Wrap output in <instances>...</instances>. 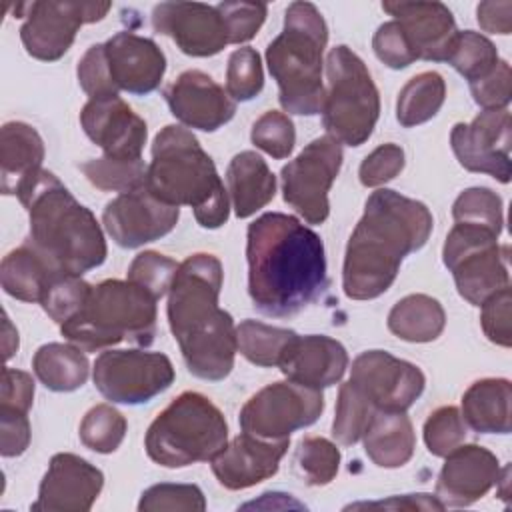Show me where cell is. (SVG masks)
<instances>
[{
	"label": "cell",
	"instance_id": "6da1fadb",
	"mask_svg": "<svg viewBox=\"0 0 512 512\" xmlns=\"http://www.w3.org/2000/svg\"><path fill=\"white\" fill-rule=\"evenodd\" d=\"M248 292L266 316H292L316 302L326 286L320 236L298 218L266 212L248 226Z\"/></svg>",
	"mask_w": 512,
	"mask_h": 512
},
{
	"label": "cell",
	"instance_id": "7a4b0ae2",
	"mask_svg": "<svg viewBox=\"0 0 512 512\" xmlns=\"http://www.w3.org/2000/svg\"><path fill=\"white\" fill-rule=\"evenodd\" d=\"M432 226V214L422 202L388 188L372 192L346 246L344 294L352 300L384 294L396 280L402 260L428 242Z\"/></svg>",
	"mask_w": 512,
	"mask_h": 512
},
{
	"label": "cell",
	"instance_id": "3957f363",
	"mask_svg": "<svg viewBox=\"0 0 512 512\" xmlns=\"http://www.w3.org/2000/svg\"><path fill=\"white\" fill-rule=\"evenodd\" d=\"M222 262L214 254L188 256L176 270L168 290V324L190 374L222 380L234 368L238 350L232 316L218 308Z\"/></svg>",
	"mask_w": 512,
	"mask_h": 512
},
{
	"label": "cell",
	"instance_id": "277c9868",
	"mask_svg": "<svg viewBox=\"0 0 512 512\" xmlns=\"http://www.w3.org/2000/svg\"><path fill=\"white\" fill-rule=\"evenodd\" d=\"M30 216L26 240L58 274L82 276L106 260V240L96 216L48 170H40L18 192Z\"/></svg>",
	"mask_w": 512,
	"mask_h": 512
},
{
	"label": "cell",
	"instance_id": "5b68a950",
	"mask_svg": "<svg viewBox=\"0 0 512 512\" xmlns=\"http://www.w3.org/2000/svg\"><path fill=\"white\" fill-rule=\"evenodd\" d=\"M144 186L164 204L190 206L202 228H220L228 220V196L216 166L182 126L170 124L156 134Z\"/></svg>",
	"mask_w": 512,
	"mask_h": 512
},
{
	"label": "cell",
	"instance_id": "8992f818",
	"mask_svg": "<svg viewBox=\"0 0 512 512\" xmlns=\"http://www.w3.org/2000/svg\"><path fill=\"white\" fill-rule=\"evenodd\" d=\"M328 26L310 2H292L286 8L282 32L266 48V64L278 84L282 108L298 116L322 112V52Z\"/></svg>",
	"mask_w": 512,
	"mask_h": 512
},
{
	"label": "cell",
	"instance_id": "52a82bcc",
	"mask_svg": "<svg viewBox=\"0 0 512 512\" xmlns=\"http://www.w3.org/2000/svg\"><path fill=\"white\" fill-rule=\"evenodd\" d=\"M156 302L130 280H104L90 288L82 308L60 324V332L84 352L124 340L150 346L156 334Z\"/></svg>",
	"mask_w": 512,
	"mask_h": 512
},
{
	"label": "cell",
	"instance_id": "ba28073f",
	"mask_svg": "<svg viewBox=\"0 0 512 512\" xmlns=\"http://www.w3.org/2000/svg\"><path fill=\"white\" fill-rule=\"evenodd\" d=\"M228 444L220 408L200 392H182L148 426L146 454L164 468L212 460Z\"/></svg>",
	"mask_w": 512,
	"mask_h": 512
},
{
	"label": "cell",
	"instance_id": "9c48e42d",
	"mask_svg": "<svg viewBox=\"0 0 512 512\" xmlns=\"http://www.w3.org/2000/svg\"><path fill=\"white\" fill-rule=\"evenodd\" d=\"M326 78L322 122L328 136L348 146L364 144L380 116V94L366 64L340 44L328 52Z\"/></svg>",
	"mask_w": 512,
	"mask_h": 512
},
{
	"label": "cell",
	"instance_id": "30bf717a",
	"mask_svg": "<svg viewBox=\"0 0 512 512\" xmlns=\"http://www.w3.org/2000/svg\"><path fill=\"white\" fill-rule=\"evenodd\" d=\"M442 258L458 294L474 306L510 286L508 246H500L498 234L488 228L456 222L446 236Z\"/></svg>",
	"mask_w": 512,
	"mask_h": 512
},
{
	"label": "cell",
	"instance_id": "8fae6325",
	"mask_svg": "<svg viewBox=\"0 0 512 512\" xmlns=\"http://www.w3.org/2000/svg\"><path fill=\"white\" fill-rule=\"evenodd\" d=\"M342 166V146L332 136L312 140L282 172V196L308 224H322L330 214L328 192Z\"/></svg>",
	"mask_w": 512,
	"mask_h": 512
},
{
	"label": "cell",
	"instance_id": "7c38bea8",
	"mask_svg": "<svg viewBox=\"0 0 512 512\" xmlns=\"http://www.w3.org/2000/svg\"><path fill=\"white\" fill-rule=\"evenodd\" d=\"M324 410L320 390L292 380L274 382L258 390L240 410V428L264 440H282L298 428L314 424Z\"/></svg>",
	"mask_w": 512,
	"mask_h": 512
},
{
	"label": "cell",
	"instance_id": "4fadbf2b",
	"mask_svg": "<svg viewBox=\"0 0 512 512\" xmlns=\"http://www.w3.org/2000/svg\"><path fill=\"white\" fill-rule=\"evenodd\" d=\"M94 386L116 404H144L170 388L174 366L162 352L106 350L94 362Z\"/></svg>",
	"mask_w": 512,
	"mask_h": 512
},
{
	"label": "cell",
	"instance_id": "5bb4252c",
	"mask_svg": "<svg viewBox=\"0 0 512 512\" xmlns=\"http://www.w3.org/2000/svg\"><path fill=\"white\" fill-rule=\"evenodd\" d=\"M110 8V2L46 0L24 4L26 22L20 28V40L32 58L54 62L68 52L82 24L102 20Z\"/></svg>",
	"mask_w": 512,
	"mask_h": 512
},
{
	"label": "cell",
	"instance_id": "9a60e30c",
	"mask_svg": "<svg viewBox=\"0 0 512 512\" xmlns=\"http://www.w3.org/2000/svg\"><path fill=\"white\" fill-rule=\"evenodd\" d=\"M374 410L406 412L424 392L422 370L384 350H368L354 358L350 378Z\"/></svg>",
	"mask_w": 512,
	"mask_h": 512
},
{
	"label": "cell",
	"instance_id": "2e32d148",
	"mask_svg": "<svg viewBox=\"0 0 512 512\" xmlns=\"http://www.w3.org/2000/svg\"><path fill=\"white\" fill-rule=\"evenodd\" d=\"M458 162L506 184L512 176V120L508 108L484 110L470 124H454L450 134Z\"/></svg>",
	"mask_w": 512,
	"mask_h": 512
},
{
	"label": "cell",
	"instance_id": "e0dca14e",
	"mask_svg": "<svg viewBox=\"0 0 512 512\" xmlns=\"http://www.w3.org/2000/svg\"><path fill=\"white\" fill-rule=\"evenodd\" d=\"M180 208L164 204L146 186L118 194L102 214L110 238L122 248H138L174 230Z\"/></svg>",
	"mask_w": 512,
	"mask_h": 512
},
{
	"label": "cell",
	"instance_id": "ac0fdd59",
	"mask_svg": "<svg viewBox=\"0 0 512 512\" xmlns=\"http://www.w3.org/2000/svg\"><path fill=\"white\" fill-rule=\"evenodd\" d=\"M152 26L196 58L214 56L230 44L218 8L202 2H162L152 10Z\"/></svg>",
	"mask_w": 512,
	"mask_h": 512
},
{
	"label": "cell",
	"instance_id": "d6986e66",
	"mask_svg": "<svg viewBox=\"0 0 512 512\" xmlns=\"http://www.w3.org/2000/svg\"><path fill=\"white\" fill-rule=\"evenodd\" d=\"M86 136L104 150L108 158L140 160L146 144V122L132 112L120 96L88 100L80 112Z\"/></svg>",
	"mask_w": 512,
	"mask_h": 512
},
{
	"label": "cell",
	"instance_id": "ffe728a7",
	"mask_svg": "<svg viewBox=\"0 0 512 512\" xmlns=\"http://www.w3.org/2000/svg\"><path fill=\"white\" fill-rule=\"evenodd\" d=\"M104 486V474L88 460L60 452L54 454L38 488L32 510L42 512H86Z\"/></svg>",
	"mask_w": 512,
	"mask_h": 512
},
{
	"label": "cell",
	"instance_id": "44dd1931",
	"mask_svg": "<svg viewBox=\"0 0 512 512\" xmlns=\"http://www.w3.org/2000/svg\"><path fill=\"white\" fill-rule=\"evenodd\" d=\"M444 458L446 462L436 482V498L444 508L470 506L498 484L500 462L484 446L460 444Z\"/></svg>",
	"mask_w": 512,
	"mask_h": 512
},
{
	"label": "cell",
	"instance_id": "7402d4cb",
	"mask_svg": "<svg viewBox=\"0 0 512 512\" xmlns=\"http://www.w3.org/2000/svg\"><path fill=\"white\" fill-rule=\"evenodd\" d=\"M170 112L184 124L202 132H214L232 120L236 102L200 70L182 72L164 92Z\"/></svg>",
	"mask_w": 512,
	"mask_h": 512
},
{
	"label": "cell",
	"instance_id": "603a6c76",
	"mask_svg": "<svg viewBox=\"0 0 512 512\" xmlns=\"http://www.w3.org/2000/svg\"><path fill=\"white\" fill-rule=\"evenodd\" d=\"M104 56L114 88L130 94L154 92L166 70V56L154 40L134 32H118L104 42Z\"/></svg>",
	"mask_w": 512,
	"mask_h": 512
},
{
	"label": "cell",
	"instance_id": "cb8c5ba5",
	"mask_svg": "<svg viewBox=\"0 0 512 512\" xmlns=\"http://www.w3.org/2000/svg\"><path fill=\"white\" fill-rule=\"evenodd\" d=\"M288 450V438L264 440L242 432L210 462L216 480L228 490H244L272 478Z\"/></svg>",
	"mask_w": 512,
	"mask_h": 512
},
{
	"label": "cell",
	"instance_id": "d4e9b609",
	"mask_svg": "<svg viewBox=\"0 0 512 512\" xmlns=\"http://www.w3.org/2000/svg\"><path fill=\"white\" fill-rule=\"evenodd\" d=\"M406 34L418 60L446 62L458 34L452 12L442 2H382Z\"/></svg>",
	"mask_w": 512,
	"mask_h": 512
},
{
	"label": "cell",
	"instance_id": "484cf974",
	"mask_svg": "<svg viewBox=\"0 0 512 512\" xmlns=\"http://www.w3.org/2000/svg\"><path fill=\"white\" fill-rule=\"evenodd\" d=\"M282 374L302 386L322 390L344 376L348 368L346 348L324 334L294 336L278 364Z\"/></svg>",
	"mask_w": 512,
	"mask_h": 512
},
{
	"label": "cell",
	"instance_id": "4316f807",
	"mask_svg": "<svg viewBox=\"0 0 512 512\" xmlns=\"http://www.w3.org/2000/svg\"><path fill=\"white\" fill-rule=\"evenodd\" d=\"M44 142L24 122H6L0 130V190L10 196L42 170Z\"/></svg>",
	"mask_w": 512,
	"mask_h": 512
},
{
	"label": "cell",
	"instance_id": "83f0119b",
	"mask_svg": "<svg viewBox=\"0 0 512 512\" xmlns=\"http://www.w3.org/2000/svg\"><path fill=\"white\" fill-rule=\"evenodd\" d=\"M232 208L238 218H248L264 208L276 194V178L260 154L244 150L226 170Z\"/></svg>",
	"mask_w": 512,
	"mask_h": 512
},
{
	"label": "cell",
	"instance_id": "f1b7e54d",
	"mask_svg": "<svg viewBox=\"0 0 512 512\" xmlns=\"http://www.w3.org/2000/svg\"><path fill=\"white\" fill-rule=\"evenodd\" d=\"M364 450L380 468L404 466L416 448V436L406 412L378 410L364 434Z\"/></svg>",
	"mask_w": 512,
	"mask_h": 512
},
{
	"label": "cell",
	"instance_id": "f546056e",
	"mask_svg": "<svg viewBox=\"0 0 512 512\" xmlns=\"http://www.w3.org/2000/svg\"><path fill=\"white\" fill-rule=\"evenodd\" d=\"M512 386L506 378H482L462 396V418L480 434H508Z\"/></svg>",
	"mask_w": 512,
	"mask_h": 512
},
{
	"label": "cell",
	"instance_id": "4dcf8cb0",
	"mask_svg": "<svg viewBox=\"0 0 512 512\" xmlns=\"http://www.w3.org/2000/svg\"><path fill=\"white\" fill-rule=\"evenodd\" d=\"M2 288L16 300L42 302L46 288L58 274L28 242L8 252L0 264Z\"/></svg>",
	"mask_w": 512,
	"mask_h": 512
},
{
	"label": "cell",
	"instance_id": "1f68e13d",
	"mask_svg": "<svg viewBox=\"0 0 512 512\" xmlns=\"http://www.w3.org/2000/svg\"><path fill=\"white\" fill-rule=\"evenodd\" d=\"M32 368L38 380L54 392H72L88 380V358L76 344L50 342L36 350Z\"/></svg>",
	"mask_w": 512,
	"mask_h": 512
},
{
	"label": "cell",
	"instance_id": "d6a6232c",
	"mask_svg": "<svg viewBox=\"0 0 512 512\" xmlns=\"http://www.w3.org/2000/svg\"><path fill=\"white\" fill-rule=\"evenodd\" d=\"M444 324L442 304L428 294H410L388 314V330L406 342H432L442 334Z\"/></svg>",
	"mask_w": 512,
	"mask_h": 512
},
{
	"label": "cell",
	"instance_id": "836d02e7",
	"mask_svg": "<svg viewBox=\"0 0 512 512\" xmlns=\"http://www.w3.org/2000/svg\"><path fill=\"white\" fill-rule=\"evenodd\" d=\"M446 98V82L438 72H420L398 94L396 118L404 128L428 122L438 114Z\"/></svg>",
	"mask_w": 512,
	"mask_h": 512
},
{
	"label": "cell",
	"instance_id": "e575fe53",
	"mask_svg": "<svg viewBox=\"0 0 512 512\" xmlns=\"http://www.w3.org/2000/svg\"><path fill=\"white\" fill-rule=\"evenodd\" d=\"M296 336L294 330L268 326L258 320H244L236 328L238 352L252 364L270 368L278 366L284 350Z\"/></svg>",
	"mask_w": 512,
	"mask_h": 512
},
{
	"label": "cell",
	"instance_id": "d590c367",
	"mask_svg": "<svg viewBox=\"0 0 512 512\" xmlns=\"http://www.w3.org/2000/svg\"><path fill=\"white\" fill-rule=\"evenodd\" d=\"M84 176L104 192H132L146 184L148 166L144 160H120V158H96L80 166Z\"/></svg>",
	"mask_w": 512,
	"mask_h": 512
},
{
	"label": "cell",
	"instance_id": "8d00e7d4",
	"mask_svg": "<svg viewBox=\"0 0 512 512\" xmlns=\"http://www.w3.org/2000/svg\"><path fill=\"white\" fill-rule=\"evenodd\" d=\"M498 50L496 46L482 34L464 30L458 32L454 44L448 54V64L454 66L468 82L480 80L498 64Z\"/></svg>",
	"mask_w": 512,
	"mask_h": 512
},
{
	"label": "cell",
	"instance_id": "74e56055",
	"mask_svg": "<svg viewBox=\"0 0 512 512\" xmlns=\"http://www.w3.org/2000/svg\"><path fill=\"white\" fill-rule=\"evenodd\" d=\"M374 414V406L356 390V386L350 380L344 382L338 392L332 436L344 446L356 444L362 438Z\"/></svg>",
	"mask_w": 512,
	"mask_h": 512
},
{
	"label": "cell",
	"instance_id": "f35d334b",
	"mask_svg": "<svg viewBox=\"0 0 512 512\" xmlns=\"http://www.w3.org/2000/svg\"><path fill=\"white\" fill-rule=\"evenodd\" d=\"M126 418L110 404H96L80 422V440L98 454L114 452L126 434Z\"/></svg>",
	"mask_w": 512,
	"mask_h": 512
},
{
	"label": "cell",
	"instance_id": "ab89813d",
	"mask_svg": "<svg viewBox=\"0 0 512 512\" xmlns=\"http://www.w3.org/2000/svg\"><path fill=\"white\" fill-rule=\"evenodd\" d=\"M454 222L488 228L500 236L504 226L502 198L490 188H468L452 204Z\"/></svg>",
	"mask_w": 512,
	"mask_h": 512
},
{
	"label": "cell",
	"instance_id": "60d3db41",
	"mask_svg": "<svg viewBox=\"0 0 512 512\" xmlns=\"http://www.w3.org/2000/svg\"><path fill=\"white\" fill-rule=\"evenodd\" d=\"M296 466L306 478V484L326 486L338 474L340 450L322 436H308L296 448Z\"/></svg>",
	"mask_w": 512,
	"mask_h": 512
},
{
	"label": "cell",
	"instance_id": "b9f144b4",
	"mask_svg": "<svg viewBox=\"0 0 512 512\" xmlns=\"http://www.w3.org/2000/svg\"><path fill=\"white\" fill-rule=\"evenodd\" d=\"M264 74L260 56L254 48L244 46L230 54L226 68V92L234 102H246L262 92Z\"/></svg>",
	"mask_w": 512,
	"mask_h": 512
},
{
	"label": "cell",
	"instance_id": "7bdbcfd3",
	"mask_svg": "<svg viewBox=\"0 0 512 512\" xmlns=\"http://www.w3.org/2000/svg\"><path fill=\"white\" fill-rule=\"evenodd\" d=\"M178 266L180 264H176L172 258L154 250H146L132 260L128 268V280L160 300L170 290Z\"/></svg>",
	"mask_w": 512,
	"mask_h": 512
},
{
	"label": "cell",
	"instance_id": "ee69618b",
	"mask_svg": "<svg viewBox=\"0 0 512 512\" xmlns=\"http://www.w3.org/2000/svg\"><path fill=\"white\" fill-rule=\"evenodd\" d=\"M140 512H164V510H206V500L196 484H154L142 492L138 502Z\"/></svg>",
	"mask_w": 512,
	"mask_h": 512
},
{
	"label": "cell",
	"instance_id": "f6af8a7d",
	"mask_svg": "<svg viewBox=\"0 0 512 512\" xmlns=\"http://www.w3.org/2000/svg\"><path fill=\"white\" fill-rule=\"evenodd\" d=\"M466 438V424L458 408L442 406L424 422V442L430 454L446 456Z\"/></svg>",
	"mask_w": 512,
	"mask_h": 512
},
{
	"label": "cell",
	"instance_id": "bcb514c9",
	"mask_svg": "<svg viewBox=\"0 0 512 512\" xmlns=\"http://www.w3.org/2000/svg\"><path fill=\"white\" fill-rule=\"evenodd\" d=\"M256 148L264 150L272 158H288L296 144V130L292 120L278 110L264 112L252 126L250 134Z\"/></svg>",
	"mask_w": 512,
	"mask_h": 512
},
{
	"label": "cell",
	"instance_id": "7dc6e473",
	"mask_svg": "<svg viewBox=\"0 0 512 512\" xmlns=\"http://www.w3.org/2000/svg\"><path fill=\"white\" fill-rule=\"evenodd\" d=\"M90 284L80 276H56L44 292L42 308L58 324L70 320L86 302Z\"/></svg>",
	"mask_w": 512,
	"mask_h": 512
},
{
	"label": "cell",
	"instance_id": "c3c4849f",
	"mask_svg": "<svg viewBox=\"0 0 512 512\" xmlns=\"http://www.w3.org/2000/svg\"><path fill=\"white\" fill-rule=\"evenodd\" d=\"M216 8L224 20L230 44L252 40L268 12V6L262 2H220Z\"/></svg>",
	"mask_w": 512,
	"mask_h": 512
},
{
	"label": "cell",
	"instance_id": "681fc988",
	"mask_svg": "<svg viewBox=\"0 0 512 512\" xmlns=\"http://www.w3.org/2000/svg\"><path fill=\"white\" fill-rule=\"evenodd\" d=\"M480 324L486 338L498 346L508 348L512 344V330H510V316H512V294L510 286L498 290L482 304Z\"/></svg>",
	"mask_w": 512,
	"mask_h": 512
},
{
	"label": "cell",
	"instance_id": "f907efd6",
	"mask_svg": "<svg viewBox=\"0 0 512 512\" xmlns=\"http://www.w3.org/2000/svg\"><path fill=\"white\" fill-rule=\"evenodd\" d=\"M372 48H374V54L378 56V60L394 70L406 68L414 60H418L406 34L402 32V28L396 20H390V22H384L382 26H378V30L374 32V38H372Z\"/></svg>",
	"mask_w": 512,
	"mask_h": 512
},
{
	"label": "cell",
	"instance_id": "816d5d0a",
	"mask_svg": "<svg viewBox=\"0 0 512 512\" xmlns=\"http://www.w3.org/2000/svg\"><path fill=\"white\" fill-rule=\"evenodd\" d=\"M470 92L474 102L484 110H502L510 102L512 94V72L506 60H498V64L480 80L470 82Z\"/></svg>",
	"mask_w": 512,
	"mask_h": 512
},
{
	"label": "cell",
	"instance_id": "f5cc1de1",
	"mask_svg": "<svg viewBox=\"0 0 512 512\" xmlns=\"http://www.w3.org/2000/svg\"><path fill=\"white\" fill-rule=\"evenodd\" d=\"M404 168V150L398 144L374 148L360 164L358 176L366 188H376L396 178Z\"/></svg>",
	"mask_w": 512,
	"mask_h": 512
},
{
	"label": "cell",
	"instance_id": "db71d44e",
	"mask_svg": "<svg viewBox=\"0 0 512 512\" xmlns=\"http://www.w3.org/2000/svg\"><path fill=\"white\" fill-rule=\"evenodd\" d=\"M78 82L82 90L94 98H106V96H118V90L112 84L106 56H104V44L90 46L82 60L78 62Z\"/></svg>",
	"mask_w": 512,
	"mask_h": 512
},
{
	"label": "cell",
	"instance_id": "11a10c76",
	"mask_svg": "<svg viewBox=\"0 0 512 512\" xmlns=\"http://www.w3.org/2000/svg\"><path fill=\"white\" fill-rule=\"evenodd\" d=\"M34 400V380L28 372L16 370V368H4L2 370V386H0V408L30 410Z\"/></svg>",
	"mask_w": 512,
	"mask_h": 512
},
{
	"label": "cell",
	"instance_id": "9f6ffc18",
	"mask_svg": "<svg viewBox=\"0 0 512 512\" xmlns=\"http://www.w3.org/2000/svg\"><path fill=\"white\" fill-rule=\"evenodd\" d=\"M0 436H2V456H20L30 444V422L28 414L20 410L0 408Z\"/></svg>",
	"mask_w": 512,
	"mask_h": 512
},
{
	"label": "cell",
	"instance_id": "6f0895ef",
	"mask_svg": "<svg viewBox=\"0 0 512 512\" xmlns=\"http://www.w3.org/2000/svg\"><path fill=\"white\" fill-rule=\"evenodd\" d=\"M476 18L482 30L492 34L512 32V2H480L476 8Z\"/></svg>",
	"mask_w": 512,
	"mask_h": 512
},
{
	"label": "cell",
	"instance_id": "680465c9",
	"mask_svg": "<svg viewBox=\"0 0 512 512\" xmlns=\"http://www.w3.org/2000/svg\"><path fill=\"white\" fill-rule=\"evenodd\" d=\"M350 508H388V510H444V504L432 494H406V496H392L380 502H360L352 504Z\"/></svg>",
	"mask_w": 512,
	"mask_h": 512
}]
</instances>
